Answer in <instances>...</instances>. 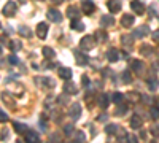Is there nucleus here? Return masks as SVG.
Here are the masks:
<instances>
[{"mask_svg": "<svg viewBox=\"0 0 159 143\" xmlns=\"http://www.w3.org/2000/svg\"><path fill=\"white\" fill-rule=\"evenodd\" d=\"M46 33H48V26H46L45 22L38 24V37H40V38H45Z\"/></svg>", "mask_w": 159, "mask_h": 143, "instance_id": "nucleus-1", "label": "nucleus"}, {"mask_svg": "<svg viewBox=\"0 0 159 143\" xmlns=\"http://www.w3.org/2000/svg\"><path fill=\"white\" fill-rule=\"evenodd\" d=\"M119 6H121V3H119L118 0H111V2H108V8H110V11H113V13H116V11L119 10Z\"/></svg>", "mask_w": 159, "mask_h": 143, "instance_id": "nucleus-2", "label": "nucleus"}, {"mask_svg": "<svg viewBox=\"0 0 159 143\" xmlns=\"http://www.w3.org/2000/svg\"><path fill=\"white\" fill-rule=\"evenodd\" d=\"M48 18L51 19V21H56V22H59V21H61L59 11H56V10H49V14H48Z\"/></svg>", "mask_w": 159, "mask_h": 143, "instance_id": "nucleus-3", "label": "nucleus"}, {"mask_svg": "<svg viewBox=\"0 0 159 143\" xmlns=\"http://www.w3.org/2000/svg\"><path fill=\"white\" fill-rule=\"evenodd\" d=\"M5 14H8V16H13L14 13V3H8V6H5Z\"/></svg>", "mask_w": 159, "mask_h": 143, "instance_id": "nucleus-4", "label": "nucleus"}, {"mask_svg": "<svg viewBox=\"0 0 159 143\" xmlns=\"http://www.w3.org/2000/svg\"><path fill=\"white\" fill-rule=\"evenodd\" d=\"M59 73H61L62 78H70L72 76V72L68 70V68H59Z\"/></svg>", "mask_w": 159, "mask_h": 143, "instance_id": "nucleus-5", "label": "nucleus"}, {"mask_svg": "<svg viewBox=\"0 0 159 143\" xmlns=\"http://www.w3.org/2000/svg\"><path fill=\"white\" fill-rule=\"evenodd\" d=\"M132 8L137 11V13H143V6L138 2H132Z\"/></svg>", "mask_w": 159, "mask_h": 143, "instance_id": "nucleus-6", "label": "nucleus"}, {"mask_svg": "<svg viewBox=\"0 0 159 143\" xmlns=\"http://www.w3.org/2000/svg\"><path fill=\"white\" fill-rule=\"evenodd\" d=\"M107 57H108L110 60H116V59H118V54H116V51H115V49H111V51L107 54Z\"/></svg>", "mask_w": 159, "mask_h": 143, "instance_id": "nucleus-7", "label": "nucleus"}, {"mask_svg": "<svg viewBox=\"0 0 159 143\" xmlns=\"http://www.w3.org/2000/svg\"><path fill=\"white\" fill-rule=\"evenodd\" d=\"M83 10L89 13V11L92 10V3H91V2H83Z\"/></svg>", "mask_w": 159, "mask_h": 143, "instance_id": "nucleus-8", "label": "nucleus"}, {"mask_svg": "<svg viewBox=\"0 0 159 143\" xmlns=\"http://www.w3.org/2000/svg\"><path fill=\"white\" fill-rule=\"evenodd\" d=\"M130 124H132L134 127H138V126L142 124V121H140L138 118H135V119H132V121H130Z\"/></svg>", "mask_w": 159, "mask_h": 143, "instance_id": "nucleus-9", "label": "nucleus"}, {"mask_svg": "<svg viewBox=\"0 0 159 143\" xmlns=\"http://www.w3.org/2000/svg\"><path fill=\"white\" fill-rule=\"evenodd\" d=\"M43 53H46V56H48V57H51V56H53V51H51V49H49V48L43 49Z\"/></svg>", "mask_w": 159, "mask_h": 143, "instance_id": "nucleus-10", "label": "nucleus"}]
</instances>
